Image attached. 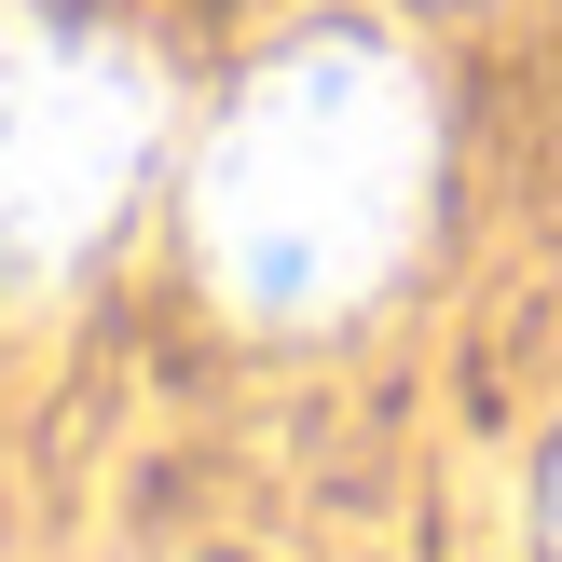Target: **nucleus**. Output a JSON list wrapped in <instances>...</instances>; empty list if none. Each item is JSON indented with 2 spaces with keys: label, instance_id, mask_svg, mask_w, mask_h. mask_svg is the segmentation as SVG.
I'll return each mask as SVG.
<instances>
[{
  "label": "nucleus",
  "instance_id": "nucleus-1",
  "mask_svg": "<svg viewBox=\"0 0 562 562\" xmlns=\"http://www.w3.org/2000/svg\"><path fill=\"white\" fill-rule=\"evenodd\" d=\"M426 82L384 42H289L206 137V179H192V234H206L220 302L274 329H316L344 302H371L398 274L412 220H426Z\"/></svg>",
  "mask_w": 562,
  "mask_h": 562
},
{
  "label": "nucleus",
  "instance_id": "nucleus-2",
  "mask_svg": "<svg viewBox=\"0 0 562 562\" xmlns=\"http://www.w3.org/2000/svg\"><path fill=\"white\" fill-rule=\"evenodd\" d=\"M151 69L97 27L0 14V261L55 274L137 206L151 179Z\"/></svg>",
  "mask_w": 562,
  "mask_h": 562
},
{
  "label": "nucleus",
  "instance_id": "nucleus-3",
  "mask_svg": "<svg viewBox=\"0 0 562 562\" xmlns=\"http://www.w3.org/2000/svg\"><path fill=\"white\" fill-rule=\"evenodd\" d=\"M549 536H562V481H549Z\"/></svg>",
  "mask_w": 562,
  "mask_h": 562
}]
</instances>
